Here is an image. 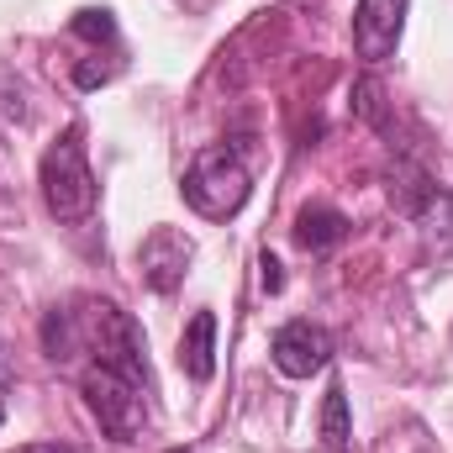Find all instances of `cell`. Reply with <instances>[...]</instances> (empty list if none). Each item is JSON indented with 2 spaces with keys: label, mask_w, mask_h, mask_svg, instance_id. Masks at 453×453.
I'll return each instance as SVG.
<instances>
[{
  "label": "cell",
  "mask_w": 453,
  "mask_h": 453,
  "mask_svg": "<svg viewBox=\"0 0 453 453\" xmlns=\"http://www.w3.org/2000/svg\"><path fill=\"white\" fill-rule=\"evenodd\" d=\"M0 422H5V411H0Z\"/></svg>",
  "instance_id": "cell-15"
},
{
  "label": "cell",
  "mask_w": 453,
  "mask_h": 453,
  "mask_svg": "<svg viewBox=\"0 0 453 453\" xmlns=\"http://www.w3.org/2000/svg\"><path fill=\"white\" fill-rule=\"evenodd\" d=\"M348 390L342 385H333L327 390V401H322V449L327 453H342L348 449Z\"/></svg>",
  "instance_id": "cell-10"
},
{
  "label": "cell",
  "mask_w": 453,
  "mask_h": 453,
  "mask_svg": "<svg viewBox=\"0 0 453 453\" xmlns=\"http://www.w3.org/2000/svg\"><path fill=\"white\" fill-rule=\"evenodd\" d=\"M37 185H42V201H48V211H53L58 222H90V217H96V174H90L80 127H69V132L42 153Z\"/></svg>",
  "instance_id": "cell-3"
},
{
  "label": "cell",
  "mask_w": 453,
  "mask_h": 453,
  "mask_svg": "<svg viewBox=\"0 0 453 453\" xmlns=\"http://www.w3.org/2000/svg\"><path fill=\"white\" fill-rule=\"evenodd\" d=\"M69 27H74L80 37H90V42H111V37H116L111 11H96V5H90V11H80V16H74Z\"/></svg>",
  "instance_id": "cell-11"
},
{
  "label": "cell",
  "mask_w": 453,
  "mask_h": 453,
  "mask_svg": "<svg viewBox=\"0 0 453 453\" xmlns=\"http://www.w3.org/2000/svg\"><path fill=\"white\" fill-rule=\"evenodd\" d=\"M169 453H190V449H169Z\"/></svg>",
  "instance_id": "cell-14"
},
{
  "label": "cell",
  "mask_w": 453,
  "mask_h": 453,
  "mask_svg": "<svg viewBox=\"0 0 453 453\" xmlns=\"http://www.w3.org/2000/svg\"><path fill=\"white\" fill-rule=\"evenodd\" d=\"M32 453H74V449H53V443H37Z\"/></svg>",
  "instance_id": "cell-13"
},
{
  "label": "cell",
  "mask_w": 453,
  "mask_h": 453,
  "mask_svg": "<svg viewBox=\"0 0 453 453\" xmlns=\"http://www.w3.org/2000/svg\"><path fill=\"white\" fill-rule=\"evenodd\" d=\"M417 222H422V237H427V253L449 258L453 253V196L449 190H433V201L417 211Z\"/></svg>",
  "instance_id": "cell-9"
},
{
  "label": "cell",
  "mask_w": 453,
  "mask_h": 453,
  "mask_svg": "<svg viewBox=\"0 0 453 453\" xmlns=\"http://www.w3.org/2000/svg\"><path fill=\"white\" fill-rule=\"evenodd\" d=\"M190 264H196V242H190L180 226H153V232L137 242V269H142L148 290H158V296H174V290L185 285Z\"/></svg>",
  "instance_id": "cell-4"
},
{
  "label": "cell",
  "mask_w": 453,
  "mask_h": 453,
  "mask_svg": "<svg viewBox=\"0 0 453 453\" xmlns=\"http://www.w3.org/2000/svg\"><path fill=\"white\" fill-rule=\"evenodd\" d=\"M342 237H348V217H342L338 206L311 201V206L296 211V242H301L306 253H327V248H338Z\"/></svg>",
  "instance_id": "cell-8"
},
{
  "label": "cell",
  "mask_w": 453,
  "mask_h": 453,
  "mask_svg": "<svg viewBox=\"0 0 453 453\" xmlns=\"http://www.w3.org/2000/svg\"><path fill=\"white\" fill-rule=\"evenodd\" d=\"M80 390H85V406L90 417L101 422V433L111 443H137L142 427H148V380L90 358V369L80 374Z\"/></svg>",
  "instance_id": "cell-2"
},
{
  "label": "cell",
  "mask_w": 453,
  "mask_h": 453,
  "mask_svg": "<svg viewBox=\"0 0 453 453\" xmlns=\"http://www.w3.org/2000/svg\"><path fill=\"white\" fill-rule=\"evenodd\" d=\"M180 190H185V201H190L196 217H206V222H226V217H237V211L248 206L253 174H248V164H242L237 148L211 142V148H201V153L190 158Z\"/></svg>",
  "instance_id": "cell-1"
},
{
  "label": "cell",
  "mask_w": 453,
  "mask_h": 453,
  "mask_svg": "<svg viewBox=\"0 0 453 453\" xmlns=\"http://www.w3.org/2000/svg\"><path fill=\"white\" fill-rule=\"evenodd\" d=\"M406 5L411 0H358L353 5V53L364 64H385L401 42L406 27Z\"/></svg>",
  "instance_id": "cell-6"
},
{
  "label": "cell",
  "mask_w": 453,
  "mask_h": 453,
  "mask_svg": "<svg viewBox=\"0 0 453 453\" xmlns=\"http://www.w3.org/2000/svg\"><path fill=\"white\" fill-rule=\"evenodd\" d=\"M180 369H185L196 385H206V380L217 374V311H196V317H190V327H185V338H180Z\"/></svg>",
  "instance_id": "cell-7"
},
{
  "label": "cell",
  "mask_w": 453,
  "mask_h": 453,
  "mask_svg": "<svg viewBox=\"0 0 453 453\" xmlns=\"http://www.w3.org/2000/svg\"><path fill=\"white\" fill-rule=\"evenodd\" d=\"M258 269H264V274H258V280H264V290H269V296H274V290H285V274H280V258H274V253H269V248H264V253H258Z\"/></svg>",
  "instance_id": "cell-12"
},
{
  "label": "cell",
  "mask_w": 453,
  "mask_h": 453,
  "mask_svg": "<svg viewBox=\"0 0 453 453\" xmlns=\"http://www.w3.org/2000/svg\"><path fill=\"white\" fill-rule=\"evenodd\" d=\"M269 353H274V369L285 380H311L333 364V338L317 322H285L269 342Z\"/></svg>",
  "instance_id": "cell-5"
}]
</instances>
